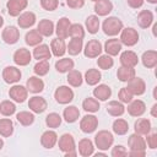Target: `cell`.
<instances>
[{
	"label": "cell",
	"mask_w": 157,
	"mask_h": 157,
	"mask_svg": "<svg viewBox=\"0 0 157 157\" xmlns=\"http://www.w3.org/2000/svg\"><path fill=\"white\" fill-rule=\"evenodd\" d=\"M58 146L59 150L64 152L65 157H74L76 156V144H75V139L71 134H63L59 139H58Z\"/></svg>",
	"instance_id": "1"
},
{
	"label": "cell",
	"mask_w": 157,
	"mask_h": 157,
	"mask_svg": "<svg viewBox=\"0 0 157 157\" xmlns=\"http://www.w3.org/2000/svg\"><path fill=\"white\" fill-rule=\"evenodd\" d=\"M124 28V25H123V21L115 16H109L107 17L103 23H102V29L104 32V34L109 36V37H115L118 36L121 29Z\"/></svg>",
	"instance_id": "2"
},
{
	"label": "cell",
	"mask_w": 157,
	"mask_h": 157,
	"mask_svg": "<svg viewBox=\"0 0 157 157\" xmlns=\"http://www.w3.org/2000/svg\"><path fill=\"white\" fill-rule=\"evenodd\" d=\"M113 142H114V136L108 130H99L94 135V145L101 151H107L108 148H110L113 146Z\"/></svg>",
	"instance_id": "3"
},
{
	"label": "cell",
	"mask_w": 157,
	"mask_h": 157,
	"mask_svg": "<svg viewBox=\"0 0 157 157\" xmlns=\"http://www.w3.org/2000/svg\"><path fill=\"white\" fill-rule=\"evenodd\" d=\"M139 32L132 28V27H126V28H123L121 32H120V43L126 45V47H134L135 44H137L139 42Z\"/></svg>",
	"instance_id": "4"
},
{
	"label": "cell",
	"mask_w": 157,
	"mask_h": 157,
	"mask_svg": "<svg viewBox=\"0 0 157 157\" xmlns=\"http://www.w3.org/2000/svg\"><path fill=\"white\" fill-rule=\"evenodd\" d=\"M74 91L69 86H59L54 92V98L59 104H69L74 99Z\"/></svg>",
	"instance_id": "5"
},
{
	"label": "cell",
	"mask_w": 157,
	"mask_h": 157,
	"mask_svg": "<svg viewBox=\"0 0 157 157\" xmlns=\"http://www.w3.org/2000/svg\"><path fill=\"white\" fill-rule=\"evenodd\" d=\"M83 54L86 58H90V59H93V58H97L102 54V44L98 39H91L86 43V45L83 47Z\"/></svg>",
	"instance_id": "6"
},
{
	"label": "cell",
	"mask_w": 157,
	"mask_h": 157,
	"mask_svg": "<svg viewBox=\"0 0 157 157\" xmlns=\"http://www.w3.org/2000/svg\"><path fill=\"white\" fill-rule=\"evenodd\" d=\"M98 128V118L93 114H87L80 120V129L85 134H91Z\"/></svg>",
	"instance_id": "7"
},
{
	"label": "cell",
	"mask_w": 157,
	"mask_h": 157,
	"mask_svg": "<svg viewBox=\"0 0 157 157\" xmlns=\"http://www.w3.org/2000/svg\"><path fill=\"white\" fill-rule=\"evenodd\" d=\"M21 70L16 66H6L2 70V78L9 85H15L21 80Z\"/></svg>",
	"instance_id": "8"
},
{
	"label": "cell",
	"mask_w": 157,
	"mask_h": 157,
	"mask_svg": "<svg viewBox=\"0 0 157 157\" xmlns=\"http://www.w3.org/2000/svg\"><path fill=\"white\" fill-rule=\"evenodd\" d=\"M9 96H10V98L13 102H16V103H23L27 99V97H28V91H27V88L25 86L16 85L15 83L9 90Z\"/></svg>",
	"instance_id": "9"
},
{
	"label": "cell",
	"mask_w": 157,
	"mask_h": 157,
	"mask_svg": "<svg viewBox=\"0 0 157 157\" xmlns=\"http://www.w3.org/2000/svg\"><path fill=\"white\" fill-rule=\"evenodd\" d=\"M1 38L6 44H16L20 39V31L16 26H7L1 32Z\"/></svg>",
	"instance_id": "10"
},
{
	"label": "cell",
	"mask_w": 157,
	"mask_h": 157,
	"mask_svg": "<svg viewBox=\"0 0 157 157\" xmlns=\"http://www.w3.org/2000/svg\"><path fill=\"white\" fill-rule=\"evenodd\" d=\"M27 5H28V0H9L6 2V9L10 16L17 17L20 13L23 12Z\"/></svg>",
	"instance_id": "11"
},
{
	"label": "cell",
	"mask_w": 157,
	"mask_h": 157,
	"mask_svg": "<svg viewBox=\"0 0 157 157\" xmlns=\"http://www.w3.org/2000/svg\"><path fill=\"white\" fill-rule=\"evenodd\" d=\"M126 88L130 91V93L132 96H141L146 91V83H145V81L141 77L134 76L130 81H128Z\"/></svg>",
	"instance_id": "12"
},
{
	"label": "cell",
	"mask_w": 157,
	"mask_h": 157,
	"mask_svg": "<svg viewBox=\"0 0 157 157\" xmlns=\"http://www.w3.org/2000/svg\"><path fill=\"white\" fill-rule=\"evenodd\" d=\"M12 59L17 66H26L32 60V53L26 48H20L13 53Z\"/></svg>",
	"instance_id": "13"
},
{
	"label": "cell",
	"mask_w": 157,
	"mask_h": 157,
	"mask_svg": "<svg viewBox=\"0 0 157 157\" xmlns=\"http://www.w3.org/2000/svg\"><path fill=\"white\" fill-rule=\"evenodd\" d=\"M48 107V103L45 101V98L40 97V96H33L29 98L28 101V108L31 112L36 113V114H40L43 113Z\"/></svg>",
	"instance_id": "14"
},
{
	"label": "cell",
	"mask_w": 157,
	"mask_h": 157,
	"mask_svg": "<svg viewBox=\"0 0 157 157\" xmlns=\"http://www.w3.org/2000/svg\"><path fill=\"white\" fill-rule=\"evenodd\" d=\"M128 146L130 151H146V141L142 135L136 132L131 134L128 139Z\"/></svg>",
	"instance_id": "15"
},
{
	"label": "cell",
	"mask_w": 157,
	"mask_h": 157,
	"mask_svg": "<svg viewBox=\"0 0 157 157\" xmlns=\"http://www.w3.org/2000/svg\"><path fill=\"white\" fill-rule=\"evenodd\" d=\"M128 113L131 117L139 118L141 115H144V113L146 112V104L144 101L141 99H132L131 102L128 103Z\"/></svg>",
	"instance_id": "16"
},
{
	"label": "cell",
	"mask_w": 157,
	"mask_h": 157,
	"mask_svg": "<svg viewBox=\"0 0 157 157\" xmlns=\"http://www.w3.org/2000/svg\"><path fill=\"white\" fill-rule=\"evenodd\" d=\"M36 13L32 11H25L17 16V25L20 28H31L36 23Z\"/></svg>",
	"instance_id": "17"
},
{
	"label": "cell",
	"mask_w": 157,
	"mask_h": 157,
	"mask_svg": "<svg viewBox=\"0 0 157 157\" xmlns=\"http://www.w3.org/2000/svg\"><path fill=\"white\" fill-rule=\"evenodd\" d=\"M119 61H120V65L121 66H125V67H135L137 64H139V58H137V54L132 50H125L120 54V58H119Z\"/></svg>",
	"instance_id": "18"
},
{
	"label": "cell",
	"mask_w": 157,
	"mask_h": 157,
	"mask_svg": "<svg viewBox=\"0 0 157 157\" xmlns=\"http://www.w3.org/2000/svg\"><path fill=\"white\" fill-rule=\"evenodd\" d=\"M70 26H71V22L67 17H61L56 22V26H55V29L54 32L56 33L58 38H61V39H66L69 37V29H70Z\"/></svg>",
	"instance_id": "19"
},
{
	"label": "cell",
	"mask_w": 157,
	"mask_h": 157,
	"mask_svg": "<svg viewBox=\"0 0 157 157\" xmlns=\"http://www.w3.org/2000/svg\"><path fill=\"white\" fill-rule=\"evenodd\" d=\"M26 88L28 92L31 93H40L43 90H44V81L42 78H39V76H31L27 82H26Z\"/></svg>",
	"instance_id": "20"
},
{
	"label": "cell",
	"mask_w": 157,
	"mask_h": 157,
	"mask_svg": "<svg viewBox=\"0 0 157 157\" xmlns=\"http://www.w3.org/2000/svg\"><path fill=\"white\" fill-rule=\"evenodd\" d=\"M50 52H52V55L56 56V58H63L66 53V44H65V40L61 39V38H54L52 42H50Z\"/></svg>",
	"instance_id": "21"
},
{
	"label": "cell",
	"mask_w": 157,
	"mask_h": 157,
	"mask_svg": "<svg viewBox=\"0 0 157 157\" xmlns=\"http://www.w3.org/2000/svg\"><path fill=\"white\" fill-rule=\"evenodd\" d=\"M58 142V135L54 130H47L42 134L40 136V145L44 147V148H53Z\"/></svg>",
	"instance_id": "22"
},
{
	"label": "cell",
	"mask_w": 157,
	"mask_h": 157,
	"mask_svg": "<svg viewBox=\"0 0 157 157\" xmlns=\"http://www.w3.org/2000/svg\"><path fill=\"white\" fill-rule=\"evenodd\" d=\"M93 97L101 102L107 101L108 98H110L112 96V88L108 85L101 83V85H96V87L93 88Z\"/></svg>",
	"instance_id": "23"
},
{
	"label": "cell",
	"mask_w": 157,
	"mask_h": 157,
	"mask_svg": "<svg viewBox=\"0 0 157 157\" xmlns=\"http://www.w3.org/2000/svg\"><path fill=\"white\" fill-rule=\"evenodd\" d=\"M121 47L123 44L120 43V40L118 38H110V39H107L105 43H104V50H105V54L110 55V56H115L118 55L120 52H121Z\"/></svg>",
	"instance_id": "24"
},
{
	"label": "cell",
	"mask_w": 157,
	"mask_h": 157,
	"mask_svg": "<svg viewBox=\"0 0 157 157\" xmlns=\"http://www.w3.org/2000/svg\"><path fill=\"white\" fill-rule=\"evenodd\" d=\"M32 56L37 60H48L52 58V52H50V47L47 44H38L34 47Z\"/></svg>",
	"instance_id": "25"
},
{
	"label": "cell",
	"mask_w": 157,
	"mask_h": 157,
	"mask_svg": "<svg viewBox=\"0 0 157 157\" xmlns=\"http://www.w3.org/2000/svg\"><path fill=\"white\" fill-rule=\"evenodd\" d=\"M94 12L97 16H107L113 10V4L110 0H98L94 2Z\"/></svg>",
	"instance_id": "26"
},
{
	"label": "cell",
	"mask_w": 157,
	"mask_h": 157,
	"mask_svg": "<svg viewBox=\"0 0 157 157\" xmlns=\"http://www.w3.org/2000/svg\"><path fill=\"white\" fill-rule=\"evenodd\" d=\"M78 153L82 156V157H90L94 153V145L93 142L90 140V139H81L78 141Z\"/></svg>",
	"instance_id": "27"
},
{
	"label": "cell",
	"mask_w": 157,
	"mask_h": 157,
	"mask_svg": "<svg viewBox=\"0 0 157 157\" xmlns=\"http://www.w3.org/2000/svg\"><path fill=\"white\" fill-rule=\"evenodd\" d=\"M54 23L53 21L48 20V18H43L38 22L37 25V31L43 36V37H50L53 33H54Z\"/></svg>",
	"instance_id": "28"
},
{
	"label": "cell",
	"mask_w": 157,
	"mask_h": 157,
	"mask_svg": "<svg viewBox=\"0 0 157 157\" xmlns=\"http://www.w3.org/2000/svg\"><path fill=\"white\" fill-rule=\"evenodd\" d=\"M107 113L112 117H121L125 113V107L124 103L120 101H110L107 104Z\"/></svg>",
	"instance_id": "29"
},
{
	"label": "cell",
	"mask_w": 157,
	"mask_h": 157,
	"mask_svg": "<svg viewBox=\"0 0 157 157\" xmlns=\"http://www.w3.org/2000/svg\"><path fill=\"white\" fill-rule=\"evenodd\" d=\"M134 130H135L136 134L145 136V135L150 134V131H151V121L148 119H146V118H140V119H137L135 121Z\"/></svg>",
	"instance_id": "30"
},
{
	"label": "cell",
	"mask_w": 157,
	"mask_h": 157,
	"mask_svg": "<svg viewBox=\"0 0 157 157\" xmlns=\"http://www.w3.org/2000/svg\"><path fill=\"white\" fill-rule=\"evenodd\" d=\"M142 65L147 69H152L157 65V52L156 50H146L141 55Z\"/></svg>",
	"instance_id": "31"
},
{
	"label": "cell",
	"mask_w": 157,
	"mask_h": 157,
	"mask_svg": "<svg viewBox=\"0 0 157 157\" xmlns=\"http://www.w3.org/2000/svg\"><path fill=\"white\" fill-rule=\"evenodd\" d=\"M137 23L141 28H148L153 23V13L150 10H142L137 15Z\"/></svg>",
	"instance_id": "32"
},
{
	"label": "cell",
	"mask_w": 157,
	"mask_h": 157,
	"mask_svg": "<svg viewBox=\"0 0 157 157\" xmlns=\"http://www.w3.org/2000/svg\"><path fill=\"white\" fill-rule=\"evenodd\" d=\"M83 80L86 81V83L88 86H96L99 83V81L102 80V74L99 70L97 69H88L86 72H85V76H83Z\"/></svg>",
	"instance_id": "33"
},
{
	"label": "cell",
	"mask_w": 157,
	"mask_h": 157,
	"mask_svg": "<svg viewBox=\"0 0 157 157\" xmlns=\"http://www.w3.org/2000/svg\"><path fill=\"white\" fill-rule=\"evenodd\" d=\"M63 118H64V120L66 123H70V124L75 123L80 118V110H78V108L75 107V105H67L64 109V112H63Z\"/></svg>",
	"instance_id": "34"
},
{
	"label": "cell",
	"mask_w": 157,
	"mask_h": 157,
	"mask_svg": "<svg viewBox=\"0 0 157 157\" xmlns=\"http://www.w3.org/2000/svg\"><path fill=\"white\" fill-rule=\"evenodd\" d=\"M42 40H43V36L37 29H31L25 36V42L29 47H36V45L40 44Z\"/></svg>",
	"instance_id": "35"
},
{
	"label": "cell",
	"mask_w": 157,
	"mask_h": 157,
	"mask_svg": "<svg viewBox=\"0 0 157 157\" xmlns=\"http://www.w3.org/2000/svg\"><path fill=\"white\" fill-rule=\"evenodd\" d=\"M83 49V40L80 38H71L69 44L66 45V52H69L70 55L75 56L78 55Z\"/></svg>",
	"instance_id": "36"
},
{
	"label": "cell",
	"mask_w": 157,
	"mask_h": 157,
	"mask_svg": "<svg viewBox=\"0 0 157 157\" xmlns=\"http://www.w3.org/2000/svg\"><path fill=\"white\" fill-rule=\"evenodd\" d=\"M75 66V63L70 58H61L55 63V69L60 74H66L70 70H72Z\"/></svg>",
	"instance_id": "37"
},
{
	"label": "cell",
	"mask_w": 157,
	"mask_h": 157,
	"mask_svg": "<svg viewBox=\"0 0 157 157\" xmlns=\"http://www.w3.org/2000/svg\"><path fill=\"white\" fill-rule=\"evenodd\" d=\"M66 81L71 87H80L82 85V82H83V76L78 70L72 69V70H70L67 72Z\"/></svg>",
	"instance_id": "38"
},
{
	"label": "cell",
	"mask_w": 157,
	"mask_h": 157,
	"mask_svg": "<svg viewBox=\"0 0 157 157\" xmlns=\"http://www.w3.org/2000/svg\"><path fill=\"white\" fill-rule=\"evenodd\" d=\"M85 27L91 34H96L101 27V22L97 15H90L85 21Z\"/></svg>",
	"instance_id": "39"
},
{
	"label": "cell",
	"mask_w": 157,
	"mask_h": 157,
	"mask_svg": "<svg viewBox=\"0 0 157 157\" xmlns=\"http://www.w3.org/2000/svg\"><path fill=\"white\" fill-rule=\"evenodd\" d=\"M135 75H136V71H135L134 67L120 66V67L117 70V77H118L119 81H121V82H128V81H130Z\"/></svg>",
	"instance_id": "40"
},
{
	"label": "cell",
	"mask_w": 157,
	"mask_h": 157,
	"mask_svg": "<svg viewBox=\"0 0 157 157\" xmlns=\"http://www.w3.org/2000/svg\"><path fill=\"white\" fill-rule=\"evenodd\" d=\"M112 129H113V132L115 135H125L128 131H129V124L125 119H121V118H118L113 121V125H112Z\"/></svg>",
	"instance_id": "41"
},
{
	"label": "cell",
	"mask_w": 157,
	"mask_h": 157,
	"mask_svg": "<svg viewBox=\"0 0 157 157\" xmlns=\"http://www.w3.org/2000/svg\"><path fill=\"white\" fill-rule=\"evenodd\" d=\"M16 119H17V121H18L21 125H23V126H29V125H32V124L34 123L36 117H34L33 112L22 110V112H18V113L16 114Z\"/></svg>",
	"instance_id": "42"
},
{
	"label": "cell",
	"mask_w": 157,
	"mask_h": 157,
	"mask_svg": "<svg viewBox=\"0 0 157 157\" xmlns=\"http://www.w3.org/2000/svg\"><path fill=\"white\" fill-rule=\"evenodd\" d=\"M13 134V123L9 118L0 119V136L10 137Z\"/></svg>",
	"instance_id": "43"
},
{
	"label": "cell",
	"mask_w": 157,
	"mask_h": 157,
	"mask_svg": "<svg viewBox=\"0 0 157 157\" xmlns=\"http://www.w3.org/2000/svg\"><path fill=\"white\" fill-rule=\"evenodd\" d=\"M82 108L85 112H88V113H96L99 110L101 105H99V101L96 99L94 97H87L83 99L82 102Z\"/></svg>",
	"instance_id": "44"
},
{
	"label": "cell",
	"mask_w": 157,
	"mask_h": 157,
	"mask_svg": "<svg viewBox=\"0 0 157 157\" xmlns=\"http://www.w3.org/2000/svg\"><path fill=\"white\" fill-rule=\"evenodd\" d=\"M61 121H63V118L60 114L58 113H49L47 117H45V124L49 129H56L61 125Z\"/></svg>",
	"instance_id": "45"
},
{
	"label": "cell",
	"mask_w": 157,
	"mask_h": 157,
	"mask_svg": "<svg viewBox=\"0 0 157 157\" xmlns=\"http://www.w3.org/2000/svg\"><path fill=\"white\" fill-rule=\"evenodd\" d=\"M0 113L5 117H11L16 113V105L12 101L5 99L0 103Z\"/></svg>",
	"instance_id": "46"
},
{
	"label": "cell",
	"mask_w": 157,
	"mask_h": 157,
	"mask_svg": "<svg viewBox=\"0 0 157 157\" xmlns=\"http://www.w3.org/2000/svg\"><path fill=\"white\" fill-rule=\"evenodd\" d=\"M49 69H50V64L48 60H38L33 67V72L40 77V76H45L49 72Z\"/></svg>",
	"instance_id": "47"
},
{
	"label": "cell",
	"mask_w": 157,
	"mask_h": 157,
	"mask_svg": "<svg viewBox=\"0 0 157 157\" xmlns=\"http://www.w3.org/2000/svg\"><path fill=\"white\" fill-rule=\"evenodd\" d=\"M97 58H98L97 59V65H98L99 69H102V70H109V69L113 67L114 60H113V58L110 55L103 54V55H99Z\"/></svg>",
	"instance_id": "48"
},
{
	"label": "cell",
	"mask_w": 157,
	"mask_h": 157,
	"mask_svg": "<svg viewBox=\"0 0 157 157\" xmlns=\"http://www.w3.org/2000/svg\"><path fill=\"white\" fill-rule=\"evenodd\" d=\"M85 27L81 23H71L70 29H69V36L71 38H80L83 39L85 38Z\"/></svg>",
	"instance_id": "49"
},
{
	"label": "cell",
	"mask_w": 157,
	"mask_h": 157,
	"mask_svg": "<svg viewBox=\"0 0 157 157\" xmlns=\"http://www.w3.org/2000/svg\"><path fill=\"white\" fill-rule=\"evenodd\" d=\"M132 98H134V96L130 93V91H129L126 87H123V88L119 90V92H118V99H119L121 103L128 104L129 102L132 101Z\"/></svg>",
	"instance_id": "50"
},
{
	"label": "cell",
	"mask_w": 157,
	"mask_h": 157,
	"mask_svg": "<svg viewBox=\"0 0 157 157\" xmlns=\"http://www.w3.org/2000/svg\"><path fill=\"white\" fill-rule=\"evenodd\" d=\"M40 6L45 11H54L59 6V0H40Z\"/></svg>",
	"instance_id": "51"
},
{
	"label": "cell",
	"mask_w": 157,
	"mask_h": 157,
	"mask_svg": "<svg viewBox=\"0 0 157 157\" xmlns=\"http://www.w3.org/2000/svg\"><path fill=\"white\" fill-rule=\"evenodd\" d=\"M110 155H112V157H124V156H128V151L124 146L115 145L114 147H112Z\"/></svg>",
	"instance_id": "52"
},
{
	"label": "cell",
	"mask_w": 157,
	"mask_h": 157,
	"mask_svg": "<svg viewBox=\"0 0 157 157\" xmlns=\"http://www.w3.org/2000/svg\"><path fill=\"white\" fill-rule=\"evenodd\" d=\"M147 139L145 140L146 141V146H148L151 150H156L157 148V134H147L146 135Z\"/></svg>",
	"instance_id": "53"
},
{
	"label": "cell",
	"mask_w": 157,
	"mask_h": 157,
	"mask_svg": "<svg viewBox=\"0 0 157 157\" xmlns=\"http://www.w3.org/2000/svg\"><path fill=\"white\" fill-rule=\"evenodd\" d=\"M66 5L70 7V9H81L85 5V0H66Z\"/></svg>",
	"instance_id": "54"
},
{
	"label": "cell",
	"mask_w": 157,
	"mask_h": 157,
	"mask_svg": "<svg viewBox=\"0 0 157 157\" xmlns=\"http://www.w3.org/2000/svg\"><path fill=\"white\" fill-rule=\"evenodd\" d=\"M126 2L131 9H140L144 5L145 0H126Z\"/></svg>",
	"instance_id": "55"
},
{
	"label": "cell",
	"mask_w": 157,
	"mask_h": 157,
	"mask_svg": "<svg viewBox=\"0 0 157 157\" xmlns=\"http://www.w3.org/2000/svg\"><path fill=\"white\" fill-rule=\"evenodd\" d=\"M146 155V151H129L128 152V156H131V157H144Z\"/></svg>",
	"instance_id": "56"
},
{
	"label": "cell",
	"mask_w": 157,
	"mask_h": 157,
	"mask_svg": "<svg viewBox=\"0 0 157 157\" xmlns=\"http://www.w3.org/2000/svg\"><path fill=\"white\" fill-rule=\"evenodd\" d=\"M156 110H157V103H155L153 105H152V108H151V115L152 117H157V113H156Z\"/></svg>",
	"instance_id": "57"
},
{
	"label": "cell",
	"mask_w": 157,
	"mask_h": 157,
	"mask_svg": "<svg viewBox=\"0 0 157 157\" xmlns=\"http://www.w3.org/2000/svg\"><path fill=\"white\" fill-rule=\"evenodd\" d=\"M2 25H4V17H2V15L0 13V28L2 27Z\"/></svg>",
	"instance_id": "58"
},
{
	"label": "cell",
	"mask_w": 157,
	"mask_h": 157,
	"mask_svg": "<svg viewBox=\"0 0 157 157\" xmlns=\"http://www.w3.org/2000/svg\"><path fill=\"white\" fill-rule=\"evenodd\" d=\"M94 156H97V157L98 156H105V153L104 152H97V153H94Z\"/></svg>",
	"instance_id": "59"
},
{
	"label": "cell",
	"mask_w": 157,
	"mask_h": 157,
	"mask_svg": "<svg viewBox=\"0 0 157 157\" xmlns=\"http://www.w3.org/2000/svg\"><path fill=\"white\" fill-rule=\"evenodd\" d=\"M2 147H4V140H2L1 137H0V150H1Z\"/></svg>",
	"instance_id": "60"
},
{
	"label": "cell",
	"mask_w": 157,
	"mask_h": 157,
	"mask_svg": "<svg viewBox=\"0 0 157 157\" xmlns=\"http://www.w3.org/2000/svg\"><path fill=\"white\" fill-rule=\"evenodd\" d=\"M156 29H157V25H153V36H156Z\"/></svg>",
	"instance_id": "61"
},
{
	"label": "cell",
	"mask_w": 157,
	"mask_h": 157,
	"mask_svg": "<svg viewBox=\"0 0 157 157\" xmlns=\"http://www.w3.org/2000/svg\"><path fill=\"white\" fill-rule=\"evenodd\" d=\"M146 1L150 4H157V0H146Z\"/></svg>",
	"instance_id": "62"
},
{
	"label": "cell",
	"mask_w": 157,
	"mask_h": 157,
	"mask_svg": "<svg viewBox=\"0 0 157 157\" xmlns=\"http://www.w3.org/2000/svg\"><path fill=\"white\" fill-rule=\"evenodd\" d=\"M91 1H93V2H96V1H98V0H91Z\"/></svg>",
	"instance_id": "63"
}]
</instances>
